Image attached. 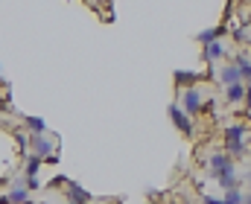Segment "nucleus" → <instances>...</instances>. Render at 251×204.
Listing matches in <instances>:
<instances>
[{"mask_svg": "<svg viewBox=\"0 0 251 204\" xmlns=\"http://www.w3.org/2000/svg\"><path fill=\"white\" fill-rule=\"evenodd\" d=\"M207 169H210V178H219L222 172H234L237 166H234V158H231L228 152H219V155H213V158H210Z\"/></svg>", "mask_w": 251, "mask_h": 204, "instance_id": "nucleus-4", "label": "nucleus"}, {"mask_svg": "<svg viewBox=\"0 0 251 204\" xmlns=\"http://www.w3.org/2000/svg\"><path fill=\"white\" fill-rule=\"evenodd\" d=\"M222 32H225V26H216V29H204V32H199L196 38H199L201 44H207V41H213V38H219Z\"/></svg>", "mask_w": 251, "mask_h": 204, "instance_id": "nucleus-15", "label": "nucleus"}, {"mask_svg": "<svg viewBox=\"0 0 251 204\" xmlns=\"http://www.w3.org/2000/svg\"><path fill=\"white\" fill-rule=\"evenodd\" d=\"M246 82L240 79V82H231V85H225V99L231 102V105H240V102H246Z\"/></svg>", "mask_w": 251, "mask_h": 204, "instance_id": "nucleus-5", "label": "nucleus"}, {"mask_svg": "<svg viewBox=\"0 0 251 204\" xmlns=\"http://www.w3.org/2000/svg\"><path fill=\"white\" fill-rule=\"evenodd\" d=\"M176 82H178V85H184V82L193 85V82H196V76H193V73H176Z\"/></svg>", "mask_w": 251, "mask_h": 204, "instance_id": "nucleus-16", "label": "nucleus"}, {"mask_svg": "<svg viewBox=\"0 0 251 204\" xmlns=\"http://www.w3.org/2000/svg\"><path fill=\"white\" fill-rule=\"evenodd\" d=\"M222 202L225 204H237V202H246V196L240 193V187H228L225 196H222Z\"/></svg>", "mask_w": 251, "mask_h": 204, "instance_id": "nucleus-14", "label": "nucleus"}, {"mask_svg": "<svg viewBox=\"0 0 251 204\" xmlns=\"http://www.w3.org/2000/svg\"><path fill=\"white\" fill-rule=\"evenodd\" d=\"M243 3H251V0H243Z\"/></svg>", "mask_w": 251, "mask_h": 204, "instance_id": "nucleus-18", "label": "nucleus"}, {"mask_svg": "<svg viewBox=\"0 0 251 204\" xmlns=\"http://www.w3.org/2000/svg\"><path fill=\"white\" fill-rule=\"evenodd\" d=\"M178 105L187 111L190 117H201V111H204L201 91H199L196 85H187V91H181V96H178Z\"/></svg>", "mask_w": 251, "mask_h": 204, "instance_id": "nucleus-2", "label": "nucleus"}, {"mask_svg": "<svg viewBox=\"0 0 251 204\" xmlns=\"http://www.w3.org/2000/svg\"><path fill=\"white\" fill-rule=\"evenodd\" d=\"M24 126H26L32 135H44V132H47V123H44L41 117H29V114H24Z\"/></svg>", "mask_w": 251, "mask_h": 204, "instance_id": "nucleus-10", "label": "nucleus"}, {"mask_svg": "<svg viewBox=\"0 0 251 204\" xmlns=\"http://www.w3.org/2000/svg\"><path fill=\"white\" fill-rule=\"evenodd\" d=\"M249 23H251V18H249Z\"/></svg>", "mask_w": 251, "mask_h": 204, "instance_id": "nucleus-19", "label": "nucleus"}, {"mask_svg": "<svg viewBox=\"0 0 251 204\" xmlns=\"http://www.w3.org/2000/svg\"><path fill=\"white\" fill-rule=\"evenodd\" d=\"M32 196H29V187H18V190H12L9 196H6V202L12 204H21V202H29Z\"/></svg>", "mask_w": 251, "mask_h": 204, "instance_id": "nucleus-13", "label": "nucleus"}, {"mask_svg": "<svg viewBox=\"0 0 251 204\" xmlns=\"http://www.w3.org/2000/svg\"><path fill=\"white\" fill-rule=\"evenodd\" d=\"M225 152L231 158H243L246 155V126L243 123H234L225 129Z\"/></svg>", "mask_w": 251, "mask_h": 204, "instance_id": "nucleus-1", "label": "nucleus"}, {"mask_svg": "<svg viewBox=\"0 0 251 204\" xmlns=\"http://www.w3.org/2000/svg\"><path fill=\"white\" fill-rule=\"evenodd\" d=\"M234 65L240 68L243 79H246V82H251V59H249V56H246V53H237V56H234Z\"/></svg>", "mask_w": 251, "mask_h": 204, "instance_id": "nucleus-11", "label": "nucleus"}, {"mask_svg": "<svg viewBox=\"0 0 251 204\" xmlns=\"http://www.w3.org/2000/svg\"><path fill=\"white\" fill-rule=\"evenodd\" d=\"M41 166H44V158L32 152V155L26 158V166H24V175H38V169H41Z\"/></svg>", "mask_w": 251, "mask_h": 204, "instance_id": "nucleus-12", "label": "nucleus"}, {"mask_svg": "<svg viewBox=\"0 0 251 204\" xmlns=\"http://www.w3.org/2000/svg\"><path fill=\"white\" fill-rule=\"evenodd\" d=\"M29 146H32V152H35V155H41V158H47V155H53V152H56L53 140H47L44 135H32Z\"/></svg>", "mask_w": 251, "mask_h": 204, "instance_id": "nucleus-6", "label": "nucleus"}, {"mask_svg": "<svg viewBox=\"0 0 251 204\" xmlns=\"http://www.w3.org/2000/svg\"><path fill=\"white\" fill-rule=\"evenodd\" d=\"M64 196L70 199V202H91V193H85L79 184H73V181H67V190H64Z\"/></svg>", "mask_w": 251, "mask_h": 204, "instance_id": "nucleus-9", "label": "nucleus"}, {"mask_svg": "<svg viewBox=\"0 0 251 204\" xmlns=\"http://www.w3.org/2000/svg\"><path fill=\"white\" fill-rule=\"evenodd\" d=\"M170 120L176 123V129L181 132L184 137H196V129H193V117H190L187 111L178 105V102H173L170 105Z\"/></svg>", "mask_w": 251, "mask_h": 204, "instance_id": "nucleus-3", "label": "nucleus"}, {"mask_svg": "<svg viewBox=\"0 0 251 204\" xmlns=\"http://www.w3.org/2000/svg\"><path fill=\"white\" fill-rule=\"evenodd\" d=\"M0 202H6V196H0Z\"/></svg>", "mask_w": 251, "mask_h": 204, "instance_id": "nucleus-17", "label": "nucleus"}, {"mask_svg": "<svg viewBox=\"0 0 251 204\" xmlns=\"http://www.w3.org/2000/svg\"><path fill=\"white\" fill-rule=\"evenodd\" d=\"M240 79H243V73H240V68H237L234 62L219 70V82H222V85H231V82H240ZM243 82H246V79H243Z\"/></svg>", "mask_w": 251, "mask_h": 204, "instance_id": "nucleus-8", "label": "nucleus"}, {"mask_svg": "<svg viewBox=\"0 0 251 204\" xmlns=\"http://www.w3.org/2000/svg\"><path fill=\"white\" fill-rule=\"evenodd\" d=\"M222 56H225V47H222V41H219V38H213V41H207V44H204V62H207V65L219 62Z\"/></svg>", "mask_w": 251, "mask_h": 204, "instance_id": "nucleus-7", "label": "nucleus"}]
</instances>
